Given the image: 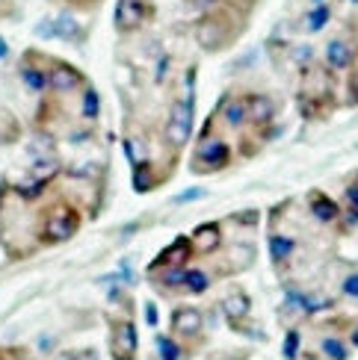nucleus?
<instances>
[{"mask_svg":"<svg viewBox=\"0 0 358 360\" xmlns=\"http://www.w3.org/2000/svg\"><path fill=\"white\" fill-rule=\"evenodd\" d=\"M234 36H240V27L234 24L231 12L226 9H207L202 18L196 21V41L207 53H219L226 51L228 44L234 41Z\"/></svg>","mask_w":358,"mask_h":360,"instance_id":"1","label":"nucleus"},{"mask_svg":"<svg viewBox=\"0 0 358 360\" xmlns=\"http://www.w3.org/2000/svg\"><path fill=\"white\" fill-rule=\"evenodd\" d=\"M78 231H80V213L66 201H56L42 219V243H48V245L66 243Z\"/></svg>","mask_w":358,"mask_h":360,"instance_id":"2","label":"nucleus"},{"mask_svg":"<svg viewBox=\"0 0 358 360\" xmlns=\"http://www.w3.org/2000/svg\"><path fill=\"white\" fill-rule=\"evenodd\" d=\"M190 136H192V92L172 103L169 118H166V124H163V139H166V145L172 148V151L187 148Z\"/></svg>","mask_w":358,"mask_h":360,"instance_id":"3","label":"nucleus"},{"mask_svg":"<svg viewBox=\"0 0 358 360\" xmlns=\"http://www.w3.org/2000/svg\"><path fill=\"white\" fill-rule=\"evenodd\" d=\"M231 162V148L226 145V139L219 136H204L196 145V154H192V172H219Z\"/></svg>","mask_w":358,"mask_h":360,"instance_id":"4","label":"nucleus"},{"mask_svg":"<svg viewBox=\"0 0 358 360\" xmlns=\"http://www.w3.org/2000/svg\"><path fill=\"white\" fill-rule=\"evenodd\" d=\"M152 6L145 0H118L116 12H113V21L118 33H137V30L145 27V21L152 18Z\"/></svg>","mask_w":358,"mask_h":360,"instance_id":"5","label":"nucleus"},{"mask_svg":"<svg viewBox=\"0 0 358 360\" xmlns=\"http://www.w3.org/2000/svg\"><path fill=\"white\" fill-rule=\"evenodd\" d=\"M86 86V77L80 68H74L71 63H63V59H51L48 65V89L59 95H68V92H78V89Z\"/></svg>","mask_w":358,"mask_h":360,"instance_id":"6","label":"nucleus"},{"mask_svg":"<svg viewBox=\"0 0 358 360\" xmlns=\"http://www.w3.org/2000/svg\"><path fill=\"white\" fill-rule=\"evenodd\" d=\"M113 360H137V328L130 319L113 322V337H110Z\"/></svg>","mask_w":358,"mask_h":360,"instance_id":"7","label":"nucleus"},{"mask_svg":"<svg viewBox=\"0 0 358 360\" xmlns=\"http://www.w3.org/2000/svg\"><path fill=\"white\" fill-rule=\"evenodd\" d=\"M192 254V243H190V236H178L175 243L169 248H163L160 251V257L152 263V272H157V269H181L187 263V257Z\"/></svg>","mask_w":358,"mask_h":360,"instance_id":"8","label":"nucleus"},{"mask_svg":"<svg viewBox=\"0 0 358 360\" xmlns=\"http://www.w3.org/2000/svg\"><path fill=\"white\" fill-rule=\"evenodd\" d=\"M21 83L30 92H48V65H36V53H27L21 59Z\"/></svg>","mask_w":358,"mask_h":360,"instance_id":"9","label":"nucleus"},{"mask_svg":"<svg viewBox=\"0 0 358 360\" xmlns=\"http://www.w3.org/2000/svg\"><path fill=\"white\" fill-rule=\"evenodd\" d=\"M190 243H192V254H214L219 248V243H222L219 224H214V221L199 224L196 233L190 236Z\"/></svg>","mask_w":358,"mask_h":360,"instance_id":"10","label":"nucleus"},{"mask_svg":"<svg viewBox=\"0 0 358 360\" xmlns=\"http://www.w3.org/2000/svg\"><path fill=\"white\" fill-rule=\"evenodd\" d=\"M172 328H175V334H181V337H196L204 328V319L196 307H178L172 313Z\"/></svg>","mask_w":358,"mask_h":360,"instance_id":"11","label":"nucleus"},{"mask_svg":"<svg viewBox=\"0 0 358 360\" xmlns=\"http://www.w3.org/2000/svg\"><path fill=\"white\" fill-rule=\"evenodd\" d=\"M246 110H249V122L252 124H270L276 115V103L266 95H249L246 98Z\"/></svg>","mask_w":358,"mask_h":360,"instance_id":"12","label":"nucleus"},{"mask_svg":"<svg viewBox=\"0 0 358 360\" xmlns=\"http://www.w3.org/2000/svg\"><path fill=\"white\" fill-rule=\"evenodd\" d=\"M56 39L59 41H71V44H80L83 36H86V30L80 27V21L74 18L71 12H63V15H56Z\"/></svg>","mask_w":358,"mask_h":360,"instance_id":"13","label":"nucleus"},{"mask_svg":"<svg viewBox=\"0 0 358 360\" xmlns=\"http://www.w3.org/2000/svg\"><path fill=\"white\" fill-rule=\"evenodd\" d=\"M326 63H329V68H335V71L350 68V63H352V48H350L344 39H332L329 44H326Z\"/></svg>","mask_w":358,"mask_h":360,"instance_id":"14","label":"nucleus"},{"mask_svg":"<svg viewBox=\"0 0 358 360\" xmlns=\"http://www.w3.org/2000/svg\"><path fill=\"white\" fill-rule=\"evenodd\" d=\"M219 110H222V115H226V124H228V127H243V124H249L246 98H226Z\"/></svg>","mask_w":358,"mask_h":360,"instance_id":"15","label":"nucleus"},{"mask_svg":"<svg viewBox=\"0 0 358 360\" xmlns=\"http://www.w3.org/2000/svg\"><path fill=\"white\" fill-rule=\"evenodd\" d=\"M329 18H332V6L329 4H311V9L305 12V18H302V30H308V33H320Z\"/></svg>","mask_w":358,"mask_h":360,"instance_id":"16","label":"nucleus"},{"mask_svg":"<svg viewBox=\"0 0 358 360\" xmlns=\"http://www.w3.org/2000/svg\"><path fill=\"white\" fill-rule=\"evenodd\" d=\"M311 213H314L320 221H335L338 219V213H340V210H338V204L332 201V198H326V195L323 192H311Z\"/></svg>","mask_w":358,"mask_h":360,"instance_id":"17","label":"nucleus"},{"mask_svg":"<svg viewBox=\"0 0 358 360\" xmlns=\"http://www.w3.org/2000/svg\"><path fill=\"white\" fill-rule=\"evenodd\" d=\"M80 115L86 118V122H95V118L101 115V95H98V89H92V86H83Z\"/></svg>","mask_w":358,"mask_h":360,"instance_id":"18","label":"nucleus"},{"mask_svg":"<svg viewBox=\"0 0 358 360\" xmlns=\"http://www.w3.org/2000/svg\"><path fill=\"white\" fill-rule=\"evenodd\" d=\"M222 310H226V316L237 325V319H243L246 313H249V298L243 292H231L226 302H222Z\"/></svg>","mask_w":358,"mask_h":360,"instance_id":"19","label":"nucleus"},{"mask_svg":"<svg viewBox=\"0 0 358 360\" xmlns=\"http://www.w3.org/2000/svg\"><path fill=\"white\" fill-rule=\"evenodd\" d=\"M125 154H128V160L133 162V169L145 166V162H148V148H145V142H142L140 136H128V139H125Z\"/></svg>","mask_w":358,"mask_h":360,"instance_id":"20","label":"nucleus"},{"mask_svg":"<svg viewBox=\"0 0 358 360\" xmlns=\"http://www.w3.org/2000/svg\"><path fill=\"white\" fill-rule=\"evenodd\" d=\"M181 287H184L187 292H192V295H199V292H204L207 287H211V278H207L204 272H199V269H187Z\"/></svg>","mask_w":358,"mask_h":360,"instance_id":"21","label":"nucleus"},{"mask_svg":"<svg viewBox=\"0 0 358 360\" xmlns=\"http://www.w3.org/2000/svg\"><path fill=\"white\" fill-rule=\"evenodd\" d=\"M270 254H273L276 263L288 260L293 254V239H288V236H270Z\"/></svg>","mask_w":358,"mask_h":360,"instance_id":"22","label":"nucleus"},{"mask_svg":"<svg viewBox=\"0 0 358 360\" xmlns=\"http://www.w3.org/2000/svg\"><path fill=\"white\" fill-rule=\"evenodd\" d=\"M157 349H160V360H181L184 357V349L169 337H157Z\"/></svg>","mask_w":358,"mask_h":360,"instance_id":"23","label":"nucleus"},{"mask_svg":"<svg viewBox=\"0 0 358 360\" xmlns=\"http://www.w3.org/2000/svg\"><path fill=\"white\" fill-rule=\"evenodd\" d=\"M323 354L329 357V360H347V349H344V342H338V340H323Z\"/></svg>","mask_w":358,"mask_h":360,"instance_id":"24","label":"nucleus"},{"mask_svg":"<svg viewBox=\"0 0 358 360\" xmlns=\"http://www.w3.org/2000/svg\"><path fill=\"white\" fill-rule=\"evenodd\" d=\"M33 33H36L39 39H56V21H54V18H42V21L36 24Z\"/></svg>","mask_w":358,"mask_h":360,"instance_id":"25","label":"nucleus"},{"mask_svg":"<svg viewBox=\"0 0 358 360\" xmlns=\"http://www.w3.org/2000/svg\"><path fill=\"white\" fill-rule=\"evenodd\" d=\"M296 352H300V334L290 331V334H288V340H285V357H288V360H293V357H296Z\"/></svg>","mask_w":358,"mask_h":360,"instance_id":"26","label":"nucleus"},{"mask_svg":"<svg viewBox=\"0 0 358 360\" xmlns=\"http://www.w3.org/2000/svg\"><path fill=\"white\" fill-rule=\"evenodd\" d=\"M0 18H18V6H15V0H0Z\"/></svg>","mask_w":358,"mask_h":360,"instance_id":"27","label":"nucleus"},{"mask_svg":"<svg viewBox=\"0 0 358 360\" xmlns=\"http://www.w3.org/2000/svg\"><path fill=\"white\" fill-rule=\"evenodd\" d=\"M196 198H204V189H187L184 195H178V204H184V201H196Z\"/></svg>","mask_w":358,"mask_h":360,"instance_id":"28","label":"nucleus"},{"mask_svg":"<svg viewBox=\"0 0 358 360\" xmlns=\"http://www.w3.org/2000/svg\"><path fill=\"white\" fill-rule=\"evenodd\" d=\"M344 290H347V295L358 298V275H350V278L344 281Z\"/></svg>","mask_w":358,"mask_h":360,"instance_id":"29","label":"nucleus"},{"mask_svg":"<svg viewBox=\"0 0 358 360\" xmlns=\"http://www.w3.org/2000/svg\"><path fill=\"white\" fill-rule=\"evenodd\" d=\"M66 360H98V354H95L92 349H83V352H78V354H71V357H66Z\"/></svg>","mask_w":358,"mask_h":360,"instance_id":"30","label":"nucleus"},{"mask_svg":"<svg viewBox=\"0 0 358 360\" xmlns=\"http://www.w3.org/2000/svg\"><path fill=\"white\" fill-rule=\"evenodd\" d=\"M145 316H148V325H157V307L148 304V307H145Z\"/></svg>","mask_w":358,"mask_h":360,"instance_id":"31","label":"nucleus"},{"mask_svg":"<svg viewBox=\"0 0 358 360\" xmlns=\"http://www.w3.org/2000/svg\"><path fill=\"white\" fill-rule=\"evenodd\" d=\"M4 59H9V41L0 36V63H4Z\"/></svg>","mask_w":358,"mask_h":360,"instance_id":"32","label":"nucleus"},{"mask_svg":"<svg viewBox=\"0 0 358 360\" xmlns=\"http://www.w3.org/2000/svg\"><path fill=\"white\" fill-rule=\"evenodd\" d=\"M347 198H350V201H352V207L358 210V186H350V189H347Z\"/></svg>","mask_w":358,"mask_h":360,"instance_id":"33","label":"nucleus"},{"mask_svg":"<svg viewBox=\"0 0 358 360\" xmlns=\"http://www.w3.org/2000/svg\"><path fill=\"white\" fill-rule=\"evenodd\" d=\"M219 4H222V6H231V0H219Z\"/></svg>","mask_w":358,"mask_h":360,"instance_id":"34","label":"nucleus"},{"mask_svg":"<svg viewBox=\"0 0 358 360\" xmlns=\"http://www.w3.org/2000/svg\"><path fill=\"white\" fill-rule=\"evenodd\" d=\"M352 340H355V346H358V331H355V334H352Z\"/></svg>","mask_w":358,"mask_h":360,"instance_id":"35","label":"nucleus"},{"mask_svg":"<svg viewBox=\"0 0 358 360\" xmlns=\"http://www.w3.org/2000/svg\"><path fill=\"white\" fill-rule=\"evenodd\" d=\"M311 4H326V0H311Z\"/></svg>","mask_w":358,"mask_h":360,"instance_id":"36","label":"nucleus"},{"mask_svg":"<svg viewBox=\"0 0 358 360\" xmlns=\"http://www.w3.org/2000/svg\"><path fill=\"white\" fill-rule=\"evenodd\" d=\"M219 360H237V357H219Z\"/></svg>","mask_w":358,"mask_h":360,"instance_id":"37","label":"nucleus"}]
</instances>
